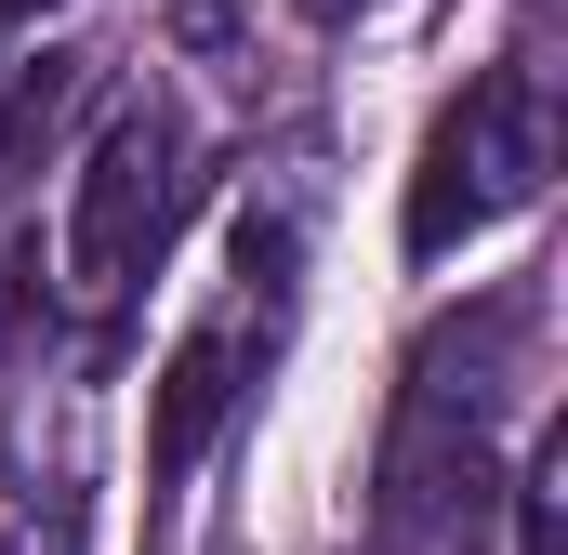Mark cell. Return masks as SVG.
I'll use <instances>...</instances> for the list:
<instances>
[{"mask_svg":"<svg viewBox=\"0 0 568 555\" xmlns=\"http://www.w3.org/2000/svg\"><path fill=\"white\" fill-rule=\"evenodd\" d=\"M542 172H556L542 80H529V67H489V80H463V93L436 107L424 159H410V212H397V239H410L424 265H449L463 239H489L503 212H529Z\"/></svg>","mask_w":568,"mask_h":555,"instance_id":"obj_1","label":"cell"},{"mask_svg":"<svg viewBox=\"0 0 568 555\" xmlns=\"http://www.w3.org/2000/svg\"><path fill=\"white\" fill-rule=\"evenodd\" d=\"M278 317H291V225L278 212H252L239 225V291L172 344V371H159V411H145V476H199V450L239 423L252 397V371L278 357Z\"/></svg>","mask_w":568,"mask_h":555,"instance_id":"obj_2","label":"cell"},{"mask_svg":"<svg viewBox=\"0 0 568 555\" xmlns=\"http://www.w3.org/2000/svg\"><path fill=\"white\" fill-rule=\"evenodd\" d=\"M185 225V120L172 107H106V133L80 145V185H67V291L80 304H120Z\"/></svg>","mask_w":568,"mask_h":555,"instance_id":"obj_3","label":"cell"},{"mask_svg":"<svg viewBox=\"0 0 568 555\" xmlns=\"http://www.w3.org/2000/svg\"><path fill=\"white\" fill-rule=\"evenodd\" d=\"M503 304H476V331L449 317L410 344V384H397V436H384V529L424 543L449 503H476V423H489V357H503Z\"/></svg>","mask_w":568,"mask_h":555,"instance_id":"obj_4","label":"cell"},{"mask_svg":"<svg viewBox=\"0 0 568 555\" xmlns=\"http://www.w3.org/2000/svg\"><path fill=\"white\" fill-rule=\"evenodd\" d=\"M556 490H568V436H542L516 476V555H556Z\"/></svg>","mask_w":568,"mask_h":555,"instance_id":"obj_5","label":"cell"},{"mask_svg":"<svg viewBox=\"0 0 568 555\" xmlns=\"http://www.w3.org/2000/svg\"><path fill=\"white\" fill-rule=\"evenodd\" d=\"M80 529H93V503H80V490H40V503L0 529V555H80Z\"/></svg>","mask_w":568,"mask_h":555,"instance_id":"obj_6","label":"cell"},{"mask_svg":"<svg viewBox=\"0 0 568 555\" xmlns=\"http://www.w3.org/2000/svg\"><path fill=\"white\" fill-rule=\"evenodd\" d=\"M40 13H53V0H0V80H13V53L40 40Z\"/></svg>","mask_w":568,"mask_h":555,"instance_id":"obj_7","label":"cell"},{"mask_svg":"<svg viewBox=\"0 0 568 555\" xmlns=\"http://www.w3.org/2000/svg\"><path fill=\"white\" fill-rule=\"evenodd\" d=\"M357 13H371V0H304V27H357Z\"/></svg>","mask_w":568,"mask_h":555,"instance_id":"obj_8","label":"cell"}]
</instances>
